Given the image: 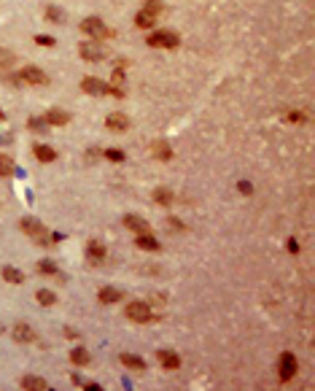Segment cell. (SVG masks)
Listing matches in <instances>:
<instances>
[{"instance_id": "1", "label": "cell", "mask_w": 315, "mask_h": 391, "mask_svg": "<svg viewBox=\"0 0 315 391\" xmlns=\"http://www.w3.org/2000/svg\"><path fill=\"white\" fill-rule=\"evenodd\" d=\"M22 232L24 235H30L35 243H41V246H51L49 240V230L38 222V218H22Z\"/></svg>"}, {"instance_id": "2", "label": "cell", "mask_w": 315, "mask_h": 391, "mask_svg": "<svg viewBox=\"0 0 315 391\" xmlns=\"http://www.w3.org/2000/svg\"><path fill=\"white\" fill-rule=\"evenodd\" d=\"M146 43L154 46V49H175V46H178V35L167 33V30H159V33H151Z\"/></svg>"}, {"instance_id": "3", "label": "cell", "mask_w": 315, "mask_h": 391, "mask_svg": "<svg viewBox=\"0 0 315 391\" xmlns=\"http://www.w3.org/2000/svg\"><path fill=\"white\" fill-rule=\"evenodd\" d=\"M81 30L87 33V35H92V38H100V41H102V38H108V35H111V30L102 25V19H97V16L84 19V22H81Z\"/></svg>"}, {"instance_id": "4", "label": "cell", "mask_w": 315, "mask_h": 391, "mask_svg": "<svg viewBox=\"0 0 315 391\" xmlns=\"http://www.w3.org/2000/svg\"><path fill=\"white\" fill-rule=\"evenodd\" d=\"M278 370H280V380L283 383H288V380L297 375V370H299V364H297V356L294 354H280V364H278Z\"/></svg>"}, {"instance_id": "5", "label": "cell", "mask_w": 315, "mask_h": 391, "mask_svg": "<svg viewBox=\"0 0 315 391\" xmlns=\"http://www.w3.org/2000/svg\"><path fill=\"white\" fill-rule=\"evenodd\" d=\"M127 319L135 321V324H146V321H151V308L146 302H129L127 305Z\"/></svg>"}, {"instance_id": "6", "label": "cell", "mask_w": 315, "mask_h": 391, "mask_svg": "<svg viewBox=\"0 0 315 391\" xmlns=\"http://www.w3.org/2000/svg\"><path fill=\"white\" fill-rule=\"evenodd\" d=\"M78 54H81V60H87V62H100L102 57H105V52H102V46H97V43H92V41H87V43H81L78 46Z\"/></svg>"}, {"instance_id": "7", "label": "cell", "mask_w": 315, "mask_h": 391, "mask_svg": "<svg viewBox=\"0 0 315 391\" xmlns=\"http://www.w3.org/2000/svg\"><path fill=\"white\" fill-rule=\"evenodd\" d=\"M81 89L87 92V94H94V97H100V94H108V84L100 81V79H94V76H89V79L81 81Z\"/></svg>"}, {"instance_id": "8", "label": "cell", "mask_w": 315, "mask_h": 391, "mask_svg": "<svg viewBox=\"0 0 315 391\" xmlns=\"http://www.w3.org/2000/svg\"><path fill=\"white\" fill-rule=\"evenodd\" d=\"M22 81L24 84H35V87H41V84H46L49 79H46V73L41 70V68H22Z\"/></svg>"}, {"instance_id": "9", "label": "cell", "mask_w": 315, "mask_h": 391, "mask_svg": "<svg viewBox=\"0 0 315 391\" xmlns=\"http://www.w3.org/2000/svg\"><path fill=\"white\" fill-rule=\"evenodd\" d=\"M14 340L16 343H35L38 335H35V329L30 327V324H16L14 327Z\"/></svg>"}, {"instance_id": "10", "label": "cell", "mask_w": 315, "mask_h": 391, "mask_svg": "<svg viewBox=\"0 0 315 391\" xmlns=\"http://www.w3.org/2000/svg\"><path fill=\"white\" fill-rule=\"evenodd\" d=\"M124 227H127V230H132V232H138V235H143V232H151L146 218L132 216V213H129V216H124Z\"/></svg>"}, {"instance_id": "11", "label": "cell", "mask_w": 315, "mask_h": 391, "mask_svg": "<svg viewBox=\"0 0 315 391\" xmlns=\"http://www.w3.org/2000/svg\"><path fill=\"white\" fill-rule=\"evenodd\" d=\"M135 246L138 249H143V251H159L162 249V243L156 240L151 232H143V235H138V240H135Z\"/></svg>"}, {"instance_id": "12", "label": "cell", "mask_w": 315, "mask_h": 391, "mask_svg": "<svg viewBox=\"0 0 315 391\" xmlns=\"http://www.w3.org/2000/svg\"><path fill=\"white\" fill-rule=\"evenodd\" d=\"M105 125H108L111 132H124V130L129 127V119L124 116V113H111V116L105 119Z\"/></svg>"}, {"instance_id": "13", "label": "cell", "mask_w": 315, "mask_h": 391, "mask_svg": "<svg viewBox=\"0 0 315 391\" xmlns=\"http://www.w3.org/2000/svg\"><path fill=\"white\" fill-rule=\"evenodd\" d=\"M121 364L127 367V370H135V373H143V370H148L146 359H140V356H135V354H121Z\"/></svg>"}, {"instance_id": "14", "label": "cell", "mask_w": 315, "mask_h": 391, "mask_svg": "<svg viewBox=\"0 0 315 391\" xmlns=\"http://www.w3.org/2000/svg\"><path fill=\"white\" fill-rule=\"evenodd\" d=\"M87 256H89V262H92V264H100V262L105 259V246H102L100 240H89V246H87Z\"/></svg>"}, {"instance_id": "15", "label": "cell", "mask_w": 315, "mask_h": 391, "mask_svg": "<svg viewBox=\"0 0 315 391\" xmlns=\"http://www.w3.org/2000/svg\"><path fill=\"white\" fill-rule=\"evenodd\" d=\"M97 300H100L102 305H113V302H121L124 294H121L119 289H111V286H105V289L97 291Z\"/></svg>"}, {"instance_id": "16", "label": "cell", "mask_w": 315, "mask_h": 391, "mask_svg": "<svg viewBox=\"0 0 315 391\" xmlns=\"http://www.w3.org/2000/svg\"><path fill=\"white\" fill-rule=\"evenodd\" d=\"M70 116L65 113L62 108H51L49 113H46V125H54V127H62V125H68Z\"/></svg>"}, {"instance_id": "17", "label": "cell", "mask_w": 315, "mask_h": 391, "mask_svg": "<svg viewBox=\"0 0 315 391\" xmlns=\"http://www.w3.org/2000/svg\"><path fill=\"white\" fill-rule=\"evenodd\" d=\"M159 364L165 370H178L180 367V356L173 351H159Z\"/></svg>"}, {"instance_id": "18", "label": "cell", "mask_w": 315, "mask_h": 391, "mask_svg": "<svg viewBox=\"0 0 315 391\" xmlns=\"http://www.w3.org/2000/svg\"><path fill=\"white\" fill-rule=\"evenodd\" d=\"M22 388H27V391H43V388H49V383H46L43 378H38V375H24L22 378Z\"/></svg>"}, {"instance_id": "19", "label": "cell", "mask_w": 315, "mask_h": 391, "mask_svg": "<svg viewBox=\"0 0 315 391\" xmlns=\"http://www.w3.org/2000/svg\"><path fill=\"white\" fill-rule=\"evenodd\" d=\"M33 154H35L38 162H54V159H57V151H54L51 146H35Z\"/></svg>"}, {"instance_id": "20", "label": "cell", "mask_w": 315, "mask_h": 391, "mask_svg": "<svg viewBox=\"0 0 315 391\" xmlns=\"http://www.w3.org/2000/svg\"><path fill=\"white\" fill-rule=\"evenodd\" d=\"M3 278L8 283H14V286H22L24 283V273L16 270V267H3Z\"/></svg>"}, {"instance_id": "21", "label": "cell", "mask_w": 315, "mask_h": 391, "mask_svg": "<svg viewBox=\"0 0 315 391\" xmlns=\"http://www.w3.org/2000/svg\"><path fill=\"white\" fill-rule=\"evenodd\" d=\"M89 351L87 348H73L70 351V361H73V364H78V367H87L89 364Z\"/></svg>"}, {"instance_id": "22", "label": "cell", "mask_w": 315, "mask_h": 391, "mask_svg": "<svg viewBox=\"0 0 315 391\" xmlns=\"http://www.w3.org/2000/svg\"><path fill=\"white\" fill-rule=\"evenodd\" d=\"M35 300H38V305H43V308H51V305H57V294L49 291V289H38Z\"/></svg>"}, {"instance_id": "23", "label": "cell", "mask_w": 315, "mask_h": 391, "mask_svg": "<svg viewBox=\"0 0 315 391\" xmlns=\"http://www.w3.org/2000/svg\"><path fill=\"white\" fill-rule=\"evenodd\" d=\"M14 170H16L14 159L8 157V154H0V176H3V178H8V176H14Z\"/></svg>"}, {"instance_id": "24", "label": "cell", "mask_w": 315, "mask_h": 391, "mask_svg": "<svg viewBox=\"0 0 315 391\" xmlns=\"http://www.w3.org/2000/svg\"><path fill=\"white\" fill-rule=\"evenodd\" d=\"M154 22H156V16H154V14H148V11H140V14L135 16V25H138V27H143V30L154 27Z\"/></svg>"}, {"instance_id": "25", "label": "cell", "mask_w": 315, "mask_h": 391, "mask_svg": "<svg viewBox=\"0 0 315 391\" xmlns=\"http://www.w3.org/2000/svg\"><path fill=\"white\" fill-rule=\"evenodd\" d=\"M16 62V57L8 52V49H0V70H11Z\"/></svg>"}, {"instance_id": "26", "label": "cell", "mask_w": 315, "mask_h": 391, "mask_svg": "<svg viewBox=\"0 0 315 391\" xmlns=\"http://www.w3.org/2000/svg\"><path fill=\"white\" fill-rule=\"evenodd\" d=\"M154 157H156V159H170V157H173V149H170L167 143L156 140V143H154Z\"/></svg>"}, {"instance_id": "27", "label": "cell", "mask_w": 315, "mask_h": 391, "mask_svg": "<svg viewBox=\"0 0 315 391\" xmlns=\"http://www.w3.org/2000/svg\"><path fill=\"white\" fill-rule=\"evenodd\" d=\"M38 273H43V275H57V278H60V267H57L54 262H49V259L38 262Z\"/></svg>"}, {"instance_id": "28", "label": "cell", "mask_w": 315, "mask_h": 391, "mask_svg": "<svg viewBox=\"0 0 315 391\" xmlns=\"http://www.w3.org/2000/svg\"><path fill=\"white\" fill-rule=\"evenodd\" d=\"M154 203L156 205H170V203H173V192H170V189H156V192H154Z\"/></svg>"}, {"instance_id": "29", "label": "cell", "mask_w": 315, "mask_h": 391, "mask_svg": "<svg viewBox=\"0 0 315 391\" xmlns=\"http://www.w3.org/2000/svg\"><path fill=\"white\" fill-rule=\"evenodd\" d=\"M46 19H49V22H54V25H62V22H65V14H62L57 6H49V8H46Z\"/></svg>"}, {"instance_id": "30", "label": "cell", "mask_w": 315, "mask_h": 391, "mask_svg": "<svg viewBox=\"0 0 315 391\" xmlns=\"http://www.w3.org/2000/svg\"><path fill=\"white\" fill-rule=\"evenodd\" d=\"M27 127H30L33 132H46V127H49V125H46V119H38V116H33L30 121H27Z\"/></svg>"}, {"instance_id": "31", "label": "cell", "mask_w": 315, "mask_h": 391, "mask_svg": "<svg viewBox=\"0 0 315 391\" xmlns=\"http://www.w3.org/2000/svg\"><path fill=\"white\" fill-rule=\"evenodd\" d=\"M105 159H111V162H124V151H121V149H108V151H105Z\"/></svg>"}, {"instance_id": "32", "label": "cell", "mask_w": 315, "mask_h": 391, "mask_svg": "<svg viewBox=\"0 0 315 391\" xmlns=\"http://www.w3.org/2000/svg\"><path fill=\"white\" fill-rule=\"evenodd\" d=\"M143 11H148V14H159L162 11V0H146V8H143Z\"/></svg>"}, {"instance_id": "33", "label": "cell", "mask_w": 315, "mask_h": 391, "mask_svg": "<svg viewBox=\"0 0 315 391\" xmlns=\"http://www.w3.org/2000/svg\"><path fill=\"white\" fill-rule=\"evenodd\" d=\"M35 43H38V46H54L57 41H54L51 35H35Z\"/></svg>"}, {"instance_id": "34", "label": "cell", "mask_w": 315, "mask_h": 391, "mask_svg": "<svg viewBox=\"0 0 315 391\" xmlns=\"http://www.w3.org/2000/svg\"><path fill=\"white\" fill-rule=\"evenodd\" d=\"M167 227H170V230H175V232H180V230H183V224H180L178 222V218H167V222H165Z\"/></svg>"}, {"instance_id": "35", "label": "cell", "mask_w": 315, "mask_h": 391, "mask_svg": "<svg viewBox=\"0 0 315 391\" xmlns=\"http://www.w3.org/2000/svg\"><path fill=\"white\" fill-rule=\"evenodd\" d=\"M237 189H240L243 194H253V186L248 184V181H240V184H237Z\"/></svg>"}, {"instance_id": "36", "label": "cell", "mask_w": 315, "mask_h": 391, "mask_svg": "<svg viewBox=\"0 0 315 391\" xmlns=\"http://www.w3.org/2000/svg\"><path fill=\"white\" fill-rule=\"evenodd\" d=\"M288 251H291V254H297V251H299V243H297V240H294V237H291V240H288Z\"/></svg>"}, {"instance_id": "37", "label": "cell", "mask_w": 315, "mask_h": 391, "mask_svg": "<svg viewBox=\"0 0 315 391\" xmlns=\"http://www.w3.org/2000/svg\"><path fill=\"white\" fill-rule=\"evenodd\" d=\"M291 121H304V113H288Z\"/></svg>"}, {"instance_id": "38", "label": "cell", "mask_w": 315, "mask_h": 391, "mask_svg": "<svg viewBox=\"0 0 315 391\" xmlns=\"http://www.w3.org/2000/svg\"><path fill=\"white\" fill-rule=\"evenodd\" d=\"M0 335H3V324H0Z\"/></svg>"}, {"instance_id": "39", "label": "cell", "mask_w": 315, "mask_h": 391, "mask_svg": "<svg viewBox=\"0 0 315 391\" xmlns=\"http://www.w3.org/2000/svg\"><path fill=\"white\" fill-rule=\"evenodd\" d=\"M0 121H3V113H0Z\"/></svg>"}]
</instances>
